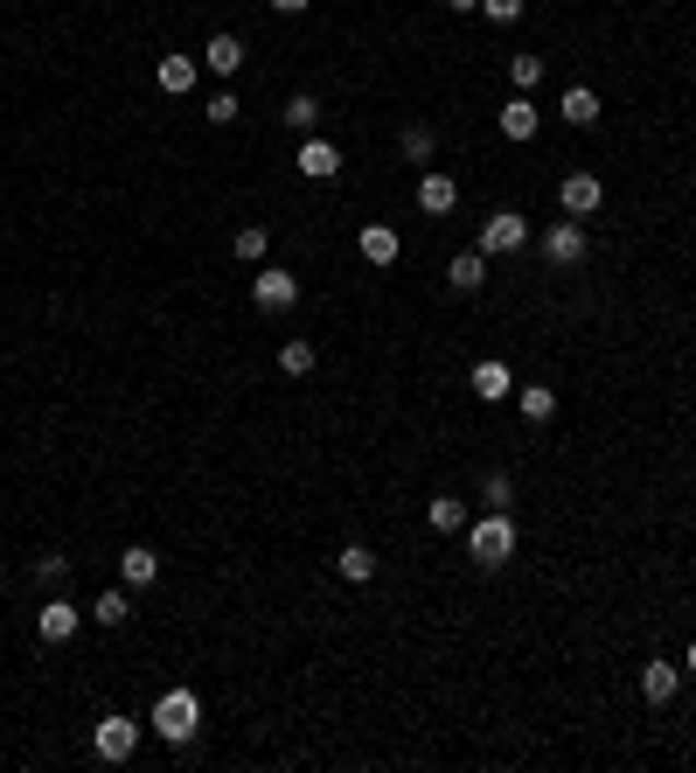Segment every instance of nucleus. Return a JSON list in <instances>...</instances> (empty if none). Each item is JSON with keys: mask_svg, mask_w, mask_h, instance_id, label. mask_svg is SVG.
<instances>
[{"mask_svg": "<svg viewBox=\"0 0 696 773\" xmlns=\"http://www.w3.org/2000/svg\"><path fill=\"white\" fill-rule=\"evenodd\" d=\"M279 119H286L293 133H314V126H321V98H314V91H293V98H286V112H279Z\"/></svg>", "mask_w": 696, "mask_h": 773, "instance_id": "393cba45", "label": "nucleus"}, {"mask_svg": "<svg viewBox=\"0 0 696 773\" xmlns=\"http://www.w3.org/2000/svg\"><path fill=\"white\" fill-rule=\"evenodd\" d=\"M495 126H502V140H516V147H530L536 140V126H543V112L530 105V91H509V105L495 112Z\"/></svg>", "mask_w": 696, "mask_h": 773, "instance_id": "9b49d317", "label": "nucleus"}, {"mask_svg": "<svg viewBox=\"0 0 696 773\" xmlns=\"http://www.w3.org/2000/svg\"><path fill=\"white\" fill-rule=\"evenodd\" d=\"M586 251H592V237H586L578 216H564V223L543 231V258H551V266H586Z\"/></svg>", "mask_w": 696, "mask_h": 773, "instance_id": "423d86ee", "label": "nucleus"}, {"mask_svg": "<svg viewBox=\"0 0 696 773\" xmlns=\"http://www.w3.org/2000/svg\"><path fill=\"white\" fill-rule=\"evenodd\" d=\"M202 119H210V126H237V91H216V98H210V112H202Z\"/></svg>", "mask_w": 696, "mask_h": 773, "instance_id": "7c9ffc66", "label": "nucleus"}, {"mask_svg": "<svg viewBox=\"0 0 696 773\" xmlns=\"http://www.w3.org/2000/svg\"><path fill=\"white\" fill-rule=\"evenodd\" d=\"M293 167L307 181H334V175H342V147L321 140V133H307V140H299V154H293Z\"/></svg>", "mask_w": 696, "mask_h": 773, "instance_id": "9d476101", "label": "nucleus"}, {"mask_svg": "<svg viewBox=\"0 0 696 773\" xmlns=\"http://www.w3.org/2000/svg\"><path fill=\"white\" fill-rule=\"evenodd\" d=\"M418 210H425V216H453V210H460V181L432 167V175L418 181Z\"/></svg>", "mask_w": 696, "mask_h": 773, "instance_id": "f3484780", "label": "nucleus"}, {"mask_svg": "<svg viewBox=\"0 0 696 773\" xmlns=\"http://www.w3.org/2000/svg\"><path fill=\"white\" fill-rule=\"evenodd\" d=\"M196 78H202L196 56H161V63H154V84L167 91V98H188V91H196Z\"/></svg>", "mask_w": 696, "mask_h": 773, "instance_id": "dca6fc26", "label": "nucleus"}, {"mask_svg": "<svg viewBox=\"0 0 696 773\" xmlns=\"http://www.w3.org/2000/svg\"><path fill=\"white\" fill-rule=\"evenodd\" d=\"M202 70H210V78H237L244 70V35H210V43H202Z\"/></svg>", "mask_w": 696, "mask_h": 773, "instance_id": "ddd939ff", "label": "nucleus"}, {"mask_svg": "<svg viewBox=\"0 0 696 773\" xmlns=\"http://www.w3.org/2000/svg\"><path fill=\"white\" fill-rule=\"evenodd\" d=\"M398 147H404V161H411V167H425V161H432V147H439V133H432V126H418V119H411L404 133H398Z\"/></svg>", "mask_w": 696, "mask_h": 773, "instance_id": "bb28decb", "label": "nucleus"}, {"mask_svg": "<svg viewBox=\"0 0 696 773\" xmlns=\"http://www.w3.org/2000/svg\"><path fill=\"white\" fill-rule=\"evenodd\" d=\"M140 739H146V725L126 718V711H105V718L91 725V752H98L105 766H126V760L140 752Z\"/></svg>", "mask_w": 696, "mask_h": 773, "instance_id": "7ed1b4c3", "label": "nucleus"}, {"mask_svg": "<svg viewBox=\"0 0 696 773\" xmlns=\"http://www.w3.org/2000/svg\"><path fill=\"white\" fill-rule=\"evenodd\" d=\"M231 251H237V266H266V251H272V231H266V223H237Z\"/></svg>", "mask_w": 696, "mask_h": 773, "instance_id": "5701e85b", "label": "nucleus"}, {"mask_svg": "<svg viewBox=\"0 0 696 773\" xmlns=\"http://www.w3.org/2000/svg\"><path fill=\"white\" fill-rule=\"evenodd\" d=\"M516 411H522L530 425H551V419H557V390H551V384H516Z\"/></svg>", "mask_w": 696, "mask_h": 773, "instance_id": "6ab92c4d", "label": "nucleus"}, {"mask_svg": "<svg viewBox=\"0 0 696 773\" xmlns=\"http://www.w3.org/2000/svg\"><path fill=\"white\" fill-rule=\"evenodd\" d=\"M35 578H43V586H63V578H70V558H35Z\"/></svg>", "mask_w": 696, "mask_h": 773, "instance_id": "2f4dec72", "label": "nucleus"}, {"mask_svg": "<svg viewBox=\"0 0 696 773\" xmlns=\"http://www.w3.org/2000/svg\"><path fill=\"white\" fill-rule=\"evenodd\" d=\"M154 578H161V551H146V543H126V551H119V586L146 593Z\"/></svg>", "mask_w": 696, "mask_h": 773, "instance_id": "4468645a", "label": "nucleus"}, {"mask_svg": "<svg viewBox=\"0 0 696 773\" xmlns=\"http://www.w3.org/2000/svg\"><path fill=\"white\" fill-rule=\"evenodd\" d=\"M683 676H696V641H689V655H683Z\"/></svg>", "mask_w": 696, "mask_h": 773, "instance_id": "f704fd0d", "label": "nucleus"}, {"mask_svg": "<svg viewBox=\"0 0 696 773\" xmlns=\"http://www.w3.org/2000/svg\"><path fill=\"white\" fill-rule=\"evenodd\" d=\"M425 523H432L439 537H460V530H467V502H460V495H432V502H425Z\"/></svg>", "mask_w": 696, "mask_h": 773, "instance_id": "aec40b11", "label": "nucleus"}, {"mask_svg": "<svg viewBox=\"0 0 696 773\" xmlns=\"http://www.w3.org/2000/svg\"><path fill=\"white\" fill-rule=\"evenodd\" d=\"M146 731H154V739H167V746H188V739L202 731V696L188 690V683L161 690V696H154V718H146Z\"/></svg>", "mask_w": 696, "mask_h": 773, "instance_id": "f257e3e1", "label": "nucleus"}, {"mask_svg": "<svg viewBox=\"0 0 696 773\" xmlns=\"http://www.w3.org/2000/svg\"><path fill=\"white\" fill-rule=\"evenodd\" d=\"M675 690H683V663H662V655L641 663V696H648V704H669Z\"/></svg>", "mask_w": 696, "mask_h": 773, "instance_id": "a211bd4d", "label": "nucleus"}, {"mask_svg": "<svg viewBox=\"0 0 696 773\" xmlns=\"http://www.w3.org/2000/svg\"><path fill=\"white\" fill-rule=\"evenodd\" d=\"M509 84L516 91H536L543 84V56H509Z\"/></svg>", "mask_w": 696, "mask_h": 773, "instance_id": "c85d7f7f", "label": "nucleus"}, {"mask_svg": "<svg viewBox=\"0 0 696 773\" xmlns=\"http://www.w3.org/2000/svg\"><path fill=\"white\" fill-rule=\"evenodd\" d=\"M599 202H606V181L586 175V167H571V175L557 181V210H564V216L586 223V216H599Z\"/></svg>", "mask_w": 696, "mask_h": 773, "instance_id": "39448f33", "label": "nucleus"}, {"mask_svg": "<svg viewBox=\"0 0 696 773\" xmlns=\"http://www.w3.org/2000/svg\"><path fill=\"white\" fill-rule=\"evenodd\" d=\"M467 390H474L481 405H502V398H516V370L502 363V355H481L474 376H467Z\"/></svg>", "mask_w": 696, "mask_h": 773, "instance_id": "6e6552de", "label": "nucleus"}, {"mask_svg": "<svg viewBox=\"0 0 696 773\" xmlns=\"http://www.w3.org/2000/svg\"><path fill=\"white\" fill-rule=\"evenodd\" d=\"M251 300L266 314H286V307H299V279L286 272V266H258V279H251Z\"/></svg>", "mask_w": 696, "mask_h": 773, "instance_id": "0eeeda50", "label": "nucleus"}, {"mask_svg": "<svg viewBox=\"0 0 696 773\" xmlns=\"http://www.w3.org/2000/svg\"><path fill=\"white\" fill-rule=\"evenodd\" d=\"M557 112H564L571 126H599V91H592V84H564Z\"/></svg>", "mask_w": 696, "mask_h": 773, "instance_id": "4be33fe9", "label": "nucleus"}, {"mask_svg": "<svg viewBox=\"0 0 696 773\" xmlns=\"http://www.w3.org/2000/svg\"><path fill=\"white\" fill-rule=\"evenodd\" d=\"M355 251H363V266H398V251H404L398 223H363V237H355Z\"/></svg>", "mask_w": 696, "mask_h": 773, "instance_id": "f8f14e48", "label": "nucleus"}, {"mask_svg": "<svg viewBox=\"0 0 696 773\" xmlns=\"http://www.w3.org/2000/svg\"><path fill=\"white\" fill-rule=\"evenodd\" d=\"M509 495H516L509 467H487V475H481V502H487V508H509Z\"/></svg>", "mask_w": 696, "mask_h": 773, "instance_id": "cd10ccee", "label": "nucleus"}, {"mask_svg": "<svg viewBox=\"0 0 696 773\" xmlns=\"http://www.w3.org/2000/svg\"><path fill=\"white\" fill-rule=\"evenodd\" d=\"M314 0H272V14H307Z\"/></svg>", "mask_w": 696, "mask_h": 773, "instance_id": "473e14b6", "label": "nucleus"}, {"mask_svg": "<svg viewBox=\"0 0 696 773\" xmlns=\"http://www.w3.org/2000/svg\"><path fill=\"white\" fill-rule=\"evenodd\" d=\"M314 363H321L314 342H299V335H293V342H279V370H286L293 384H299V376H314Z\"/></svg>", "mask_w": 696, "mask_h": 773, "instance_id": "a878e982", "label": "nucleus"}, {"mask_svg": "<svg viewBox=\"0 0 696 773\" xmlns=\"http://www.w3.org/2000/svg\"><path fill=\"white\" fill-rule=\"evenodd\" d=\"M446 286H453V293H481V286H487V251H481V244L453 251V266H446Z\"/></svg>", "mask_w": 696, "mask_h": 773, "instance_id": "2eb2a0df", "label": "nucleus"}, {"mask_svg": "<svg viewBox=\"0 0 696 773\" xmlns=\"http://www.w3.org/2000/svg\"><path fill=\"white\" fill-rule=\"evenodd\" d=\"M78 628H84V613L70 607L63 593H56V599H43V613H35V634H43L49 648H63V641H78Z\"/></svg>", "mask_w": 696, "mask_h": 773, "instance_id": "1a4fd4ad", "label": "nucleus"}, {"mask_svg": "<svg viewBox=\"0 0 696 773\" xmlns=\"http://www.w3.org/2000/svg\"><path fill=\"white\" fill-rule=\"evenodd\" d=\"M334 572H342L349 586H369V578H376V551H369V543H342V551H334Z\"/></svg>", "mask_w": 696, "mask_h": 773, "instance_id": "412c9836", "label": "nucleus"}, {"mask_svg": "<svg viewBox=\"0 0 696 773\" xmlns=\"http://www.w3.org/2000/svg\"><path fill=\"white\" fill-rule=\"evenodd\" d=\"M446 8H453V14H474V8H481V0H446Z\"/></svg>", "mask_w": 696, "mask_h": 773, "instance_id": "72a5a7b5", "label": "nucleus"}, {"mask_svg": "<svg viewBox=\"0 0 696 773\" xmlns=\"http://www.w3.org/2000/svg\"><path fill=\"white\" fill-rule=\"evenodd\" d=\"M474 244H481L487 258H516L522 244H530V216H516V210H495V216L481 223V237H474Z\"/></svg>", "mask_w": 696, "mask_h": 773, "instance_id": "20e7f679", "label": "nucleus"}, {"mask_svg": "<svg viewBox=\"0 0 696 773\" xmlns=\"http://www.w3.org/2000/svg\"><path fill=\"white\" fill-rule=\"evenodd\" d=\"M522 8H530V0H481V14H487V22H502V28L522 22Z\"/></svg>", "mask_w": 696, "mask_h": 773, "instance_id": "c756f323", "label": "nucleus"}, {"mask_svg": "<svg viewBox=\"0 0 696 773\" xmlns=\"http://www.w3.org/2000/svg\"><path fill=\"white\" fill-rule=\"evenodd\" d=\"M467 558H474L481 572H495V564L516 558V516L509 508H487L481 523H467Z\"/></svg>", "mask_w": 696, "mask_h": 773, "instance_id": "f03ea898", "label": "nucleus"}, {"mask_svg": "<svg viewBox=\"0 0 696 773\" xmlns=\"http://www.w3.org/2000/svg\"><path fill=\"white\" fill-rule=\"evenodd\" d=\"M91 620H98V628H126V620H133V586H111V593H98Z\"/></svg>", "mask_w": 696, "mask_h": 773, "instance_id": "b1692460", "label": "nucleus"}]
</instances>
